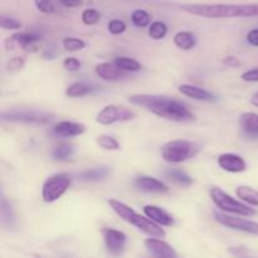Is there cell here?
<instances>
[{"instance_id": "27", "label": "cell", "mask_w": 258, "mask_h": 258, "mask_svg": "<svg viewBox=\"0 0 258 258\" xmlns=\"http://www.w3.org/2000/svg\"><path fill=\"white\" fill-rule=\"evenodd\" d=\"M73 146L68 144H62L53 150V158L58 161H67L73 155Z\"/></svg>"}, {"instance_id": "16", "label": "cell", "mask_w": 258, "mask_h": 258, "mask_svg": "<svg viewBox=\"0 0 258 258\" xmlns=\"http://www.w3.org/2000/svg\"><path fill=\"white\" fill-rule=\"evenodd\" d=\"M123 72H125V71L118 68L115 63L105 62L96 66V73H97L98 77H101L105 81H108V82L118 81L122 77H125Z\"/></svg>"}, {"instance_id": "9", "label": "cell", "mask_w": 258, "mask_h": 258, "mask_svg": "<svg viewBox=\"0 0 258 258\" xmlns=\"http://www.w3.org/2000/svg\"><path fill=\"white\" fill-rule=\"evenodd\" d=\"M135 118V113L123 106L107 105L97 113L96 121L101 125H112L115 122H123Z\"/></svg>"}, {"instance_id": "22", "label": "cell", "mask_w": 258, "mask_h": 258, "mask_svg": "<svg viewBox=\"0 0 258 258\" xmlns=\"http://www.w3.org/2000/svg\"><path fill=\"white\" fill-rule=\"evenodd\" d=\"M166 176L174 184L184 186V188H188L193 184V179L190 178V175H188L185 171L180 170V169H171V170L166 171Z\"/></svg>"}, {"instance_id": "21", "label": "cell", "mask_w": 258, "mask_h": 258, "mask_svg": "<svg viewBox=\"0 0 258 258\" xmlns=\"http://www.w3.org/2000/svg\"><path fill=\"white\" fill-rule=\"evenodd\" d=\"M95 91V87L92 85H88V83L85 82H76L72 83L71 86H68L67 91H66V95L68 97H73V98H77V97H83L86 95H90Z\"/></svg>"}, {"instance_id": "23", "label": "cell", "mask_w": 258, "mask_h": 258, "mask_svg": "<svg viewBox=\"0 0 258 258\" xmlns=\"http://www.w3.org/2000/svg\"><path fill=\"white\" fill-rule=\"evenodd\" d=\"M174 43H175L176 47H179L180 49L189 50L191 48H194L197 43V38L193 33L190 32H179L176 33L175 37H174Z\"/></svg>"}, {"instance_id": "17", "label": "cell", "mask_w": 258, "mask_h": 258, "mask_svg": "<svg viewBox=\"0 0 258 258\" xmlns=\"http://www.w3.org/2000/svg\"><path fill=\"white\" fill-rule=\"evenodd\" d=\"M179 92L183 93L186 97H190L197 101H204V102H214V101H217V97L213 93L204 90V88L197 87V86L181 85L179 87Z\"/></svg>"}, {"instance_id": "8", "label": "cell", "mask_w": 258, "mask_h": 258, "mask_svg": "<svg viewBox=\"0 0 258 258\" xmlns=\"http://www.w3.org/2000/svg\"><path fill=\"white\" fill-rule=\"evenodd\" d=\"M214 217H216V221L221 223L222 226L228 227V228L234 229V231L258 236V222L249 221V219L242 218V217L231 216V214H227V212L226 213L214 212Z\"/></svg>"}, {"instance_id": "24", "label": "cell", "mask_w": 258, "mask_h": 258, "mask_svg": "<svg viewBox=\"0 0 258 258\" xmlns=\"http://www.w3.org/2000/svg\"><path fill=\"white\" fill-rule=\"evenodd\" d=\"M236 194L238 196V198H241V201L246 202L249 206L258 207V190L251 188V186L241 185L237 188Z\"/></svg>"}, {"instance_id": "10", "label": "cell", "mask_w": 258, "mask_h": 258, "mask_svg": "<svg viewBox=\"0 0 258 258\" xmlns=\"http://www.w3.org/2000/svg\"><path fill=\"white\" fill-rule=\"evenodd\" d=\"M39 40L40 35L37 33H15L4 40V48L7 50H12L15 47H20L25 52L35 53L39 49L37 45Z\"/></svg>"}, {"instance_id": "15", "label": "cell", "mask_w": 258, "mask_h": 258, "mask_svg": "<svg viewBox=\"0 0 258 258\" xmlns=\"http://www.w3.org/2000/svg\"><path fill=\"white\" fill-rule=\"evenodd\" d=\"M86 131V126L83 123L73 122V121H62L54 125L53 133L60 138H75L82 135Z\"/></svg>"}, {"instance_id": "14", "label": "cell", "mask_w": 258, "mask_h": 258, "mask_svg": "<svg viewBox=\"0 0 258 258\" xmlns=\"http://www.w3.org/2000/svg\"><path fill=\"white\" fill-rule=\"evenodd\" d=\"M134 183H135L136 188L149 194H164L169 191L166 184H164L161 180H158V179L151 178V176H139Z\"/></svg>"}, {"instance_id": "7", "label": "cell", "mask_w": 258, "mask_h": 258, "mask_svg": "<svg viewBox=\"0 0 258 258\" xmlns=\"http://www.w3.org/2000/svg\"><path fill=\"white\" fill-rule=\"evenodd\" d=\"M71 185V178L66 173H58L50 176L43 184L42 198L45 203H52L59 199Z\"/></svg>"}, {"instance_id": "31", "label": "cell", "mask_w": 258, "mask_h": 258, "mask_svg": "<svg viewBox=\"0 0 258 258\" xmlns=\"http://www.w3.org/2000/svg\"><path fill=\"white\" fill-rule=\"evenodd\" d=\"M97 144L105 150H118L120 149L118 141L111 136H100V138H97Z\"/></svg>"}, {"instance_id": "6", "label": "cell", "mask_w": 258, "mask_h": 258, "mask_svg": "<svg viewBox=\"0 0 258 258\" xmlns=\"http://www.w3.org/2000/svg\"><path fill=\"white\" fill-rule=\"evenodd\" d=\"M0 118L2 121H12V122L49 123L54 118V115L38 110H9L3 111Z\"/></svg>"}, {"instance_id": "2", "label": "cell", "mask_w": 258, "mask_h": 258, "mask_svg": "<svg viewBox=\"0 0 258 258\" xmlns=\"http://www.w3.org/2000/svg\"><path fill=\"white\" fill-rule=\"evenodd\" d=\"M181 9L204 18H249L258 17V4H188Z\"/></svg>"}, {"instance_id": "32", "label": "cell", "mask_w": 258, "mask_h": 258, "mask_svg": "<svg viewBox=\"0 0 258 258\" xmlns=\"http://www.w3.org/2000/svg\"><path fill=\"white\" fill-rule=\"evenodd\" d=\"M101 15L97 10L95 9H86L83 10L82 13V22L85 23L86 25H93L96 23H98Z\"/></svg>"}, {"instance_id": "12", "label": "cell", "mask_w": 258, "mask_h": 258, "mask_svg": "<svg viewBox=\"0 0 258 258\" xmlns=\"http://www.w3.org/2000/svg\"><path fill=\"white\" fill-rule=\"evenodd\" d=\"M145 247L149 251V253H151L155 257H161V258H176L178 253L174 251L173 247L170 244H168L166 242L161 241V239L155 238V237H151V238L146 239L145 241Z\"/></svg>"}, {"instance_id": "25", "label": "cell", "mask_w": 258, "mask_h": 258, "mask_svg": "<svg viewBox=\"0 0 258 258\" xmlns=\"http://www.w3.org/2000/svg\"><path fill=\"white\" fill-rule=\"evenodd\" d=\"M113 63L122 71H126V72H138V71L141 70L140 63L136 59L128 57H117L113 60Z\"/></svg>"}, {"instance_id": "4", "label": "cell", "mask_w": 258, "mask_h": 258, "mask_svg": "<svg viewBox=\"0 0 258 258\" xmlns=\"http://www.w3.org/2000/svg\"><path fill=\"white\" fill-rule=\"evenodd\" d=\"M202 146L198 143L188 140H173L161 148V156L165 161L179 164L188 159L194 158L201 151Z\"/></svg>"}, {"instance_id": "20", "label": "cell", "mask_w": 258, "mask_h": 258, "mask_svg": "<svg viewBox=\"0 0 258 258\" xmlns=\"http://www.w3.org/2000/svg\"><path fill=\"white\" fill-rule=\"evenodd\" d=\"M111 174L108 166H97V168L87 169L78 174V179L82 181H101Z\"/></svg>"}, {"instance_id": "30", "label": "cell", "mask_w": 258, "mask_h": 258, "mask_svg": "<svg viewBox=\"0 0 258 258\" xmlns=\"http://www.w3.org/2000/svg\"><path fill=\"white\" fill-rule=\"evenodd\" d=\"M62 45L67 52H77V50L86 48V42L78 38L67 37L62 40Z\"/></svg>"}, {"instance_id": "37", "label": "cell", "mask_w": 258, "mask_h": 258, "mask_svg": "<svg viewBox=\"0 0 258 258\" xmlns=\"http://www.w3.org/2000/svg\"><path fill=\"white\" fill-rule=\"evenodd\" d=\"M63 67L67 71H70V72H76V71H78L81 68V62L77 58L68 57L66 58L64 62H63Z\"/></svg>"}, {"instance_id": "39", "label": "cell", "mask_w": 258, "mask_h": 258, "mask_svg": "<svg viewBox=\"0 0 258 258\" xmlns=\"http://www.w3.org/2000/svg\"><path fill=\"white\" fill-rule=\"evenodd\" d=\"M223 64H226L227 67H239V66L242 64L241 60L238 59L237 57H234V55H228V57H226L223 59Z\"/></svg>"}, {"instance_id": "34", "label": "cell", "mask_w": 258, "mask_h": 258, "mask_svg": "<svg viewBox=\"0 0 258 258\" xmlns=\"http://www.w3.org/2000/svg\"><path fill=\"white\" fill-rule=\"evenodd\" d=\"M25 64V58L24 57H14L7 63V70L8 72H17V71L22 70Z\"/></svg>"}, {"instance_id": "19", "label": "cell", "mask_w": 258, "mask_h": 258, "mask_svg": "<svg viewBox=\"0 0 258 258\" xmlns=\"http://www.w3.org/2000/svg\"><path fill=\"white\" fill-rule=\"evenodd\" d=\"M144 213L146 214V217L154 221L155 223L160 224V226H173L174 219L168 212L164 211L163 208L156 206H145L144 207Z\"/></svg>"}, {"instance_id": "13", "label": "cell", "mask_w": 258, "mask_h": 258, "mask_svg": "<svg viewBox=\"0 0 258 258\" xmlns=\"http://www.w3.org/2000/svg\"><path fill=\"white\" fill-rule=\"evenodd\" d=\"M218 165L223 170L228 171V173H242L247 169V164L244 159L237 155V154L231 153L222 154L218 158Z\"/></svg>"}, {"instance_id": "11", "label": "cell", "mask_w": 258, "mask_h": 258, "mask_svg": "<svg viewBox=\"0 0 258 258\" xmlns=\"http://www.w3.org/2000/svg\"><path fill=\"white\" fill-rule=\"evenodd\" d=\"M103 241L108 253L112 256H121L125 251L127 237L123 232L117 229L106 228L103 229Z\"/></svg>"}, {"instance_id": "36", "label": "cell", "mask_w": 258, "mask_h": 258, "mask_svg": "<svg viewBox=\"0 0 258 258\" xmlns=\"http://www.w3.org/2000/svg\"><path fill=\"white\" fill-rule=\"evenodd\" d=\"M34 3H35V7H37V9L39 10V12L45 13V14H48V13H52L53 10H54L52 0H34Z\"/></svg>"}, {"instance_id": "35", "label": "cell", "mask_w": 258, "mask_h": 258, "mask_svg": "<svg viewBox=\"0 0 258 258\" xmlns=\"http://www.w3.org/2000/svg\"><path fill=\"white\" fill-rule=\"evenodd\" d=\"M126 30V24L118 19H113L108 23V32L112 34H121Z\"/></svg>"}, {"instance_id": "42", "label": "cell", "mask_w": 258, "mask_h": 258, "mask_svg": "<svg viewBox=\"0 0 258 258\" xmlns=\"http://www.w3.org/2000/svg\"><path fill=\"white\" fill-rule=\"evenodd\" d=\"M228 251L231 252V253H233V254H244V253H247L246 249H244L243 247H231Z\"/></svg>"}, {"instance_id": "33", "label": "cell", "mask_w": 258, "mask_h": 258, "mask_svg": "<svg viewBox=\"0 0 258 258\" xmlns=\"http://www.w3.org/2000/svg\"><path fill=\"white\" fill-rule=\"evenodd\" d=\"M0 25H2L3 29H19V28L23 27V23L14 19V18H9L3 15L2 19H0Z\"/></svg>"}, {"instance_id": "38", "label": "cell", "mask_w": 258, "mask_h": 258, "mask_svg": "<svg viewBox=\"0 0 258 258\" xmlns=\"http://www.w3.org/2000/svg\"><path fill=\"white\" fill-rule=\"evenodd\" d=\"M242 80L246 81V82H258V68L244 72L242 75Z\"/></svg>"}, {"instance_id": "43", "label": "cell", "mask_w": 258, "mask_h": 258, "mask_svg": "<svg viewBox=\"0 0 258 258\" xmlns=\"http://www.w3.org/2000/svg\"><path fill=\"white\" fill-rule=\"evenodd\" d=\"M251 103L253 106H256V107H258V91L256 93H254L253 96H252V98H251Z\"/></svg>"}, {"instance_id": "26", "label": "cell", "mask_w": 258, "mask_h": 258, "mask_svg": "<svg viewBox=\"0 0 258 258\" xmlns=\"http://www.w3.org/2000/svg\"><path fill=\"white\" fill-rule=\"evenodd\" d=\"M15 222V216L14 212H13L12 206L8 203V201L5 199V197L2 198V223L3 226L7 227H13Z\"/></svg>"}, {"instance_id": "28", "label": "cell", "mask_w": 258, "mask_h": 258, "mask_svg": "<svg viewBox=\"0 0 258 258\" xmlns=\"http://www.w3.org/2000/svg\"><path fill=\"white\" fill-rule=\"evenodd\" d=\"M131 20L134 24L139 28H145L150 24V14L143 9H136L134 10L133 15H131Z\"/></svg>"}, {"instance_id": "29", "label": "cell", "mask_w": 258, "mask_h": 258, "mask_svg": "<svg viewBox=\"0 0 258 258\" xmlns=\"http://www.w3.org/2000/svg\"><path fill=\"white\" fill-rule=\"evenodd\" d=\"M168 33V27L163 22H154L149 27V35L153 39H163Z\"/></svg>"}, {"instance_id": "5", "label": "cell", "mask_w": 258, "mask_h": 258, "mask_svg": "<svg viewBox=\"0 0 258 258\" xmlns=\"http://www.w3.org/2000/svg\"><path fill=\"white\" fill-rule=\"evenodd\" d=\"M211 198L212 201L214 202V204H216L221 211L227 212V213L237 214V216L242 217H252L257 214L256 209L246 206V204H243L242 202L236 201V199L232 198L229 194H227L226 191L217 188V186H213V188L211 189Z\"/></svg>"}, {"instance_id": "18", "label": "cell", "mask_w": 258, "mask_h": 258, "mask_svg": "<svg viewBox=\"0 0 258 258\" xmlns=\"http://www.w3.org/2000/svg\"><path fill=\"white\" fill-rule=\"evenodd\" d=\"M239 126L246 136L258 139V113L244 112L239 116Z\"/></svg>"}, {"instance_id": "40", "label": "cell", "mask_w": 258, "mask_h": 258, "mask_svg": "<svg viewBox=\"0 0 258 258\" xmlns=\"http://www.w3.org/2000/svg\"><path fill=\"white\" fill-rule=\"evenodd\" d=\"M247 40L253 47H258V29H253L247 34Z\"/></svg>"}, {"instance_id": "3", "label": "cell", "mask_w": 258, "mask_h": 258, "mask_svg": "<svg viewBox=\"0 0 258 258\" xmlns=\"http://www.w3.org/2000/svg\"><path fill=\"white\" fill-rule=\"evenodd\" d=\"M108 204H110L111 208L113 209V212H115L120 218H122L125 222L135 226L136 228L140 229L141 232L146 233L148 236L155 237V238H164V237H165V231H164L158 223L151 221L149 217L146 218V217L136 213V212L134 211L131 207H128L127 204L122 203V202L120 201H116V199H110V201H108Z\"/></svg>"}, {"instance_id": "41", "label": "cell", "mask_w": 258, "mask_h": 258, "mask_svg": "<svg viewBox=\"0 0 258 258\" xmlns=\"http://www.w3.org/2000/svg\"><path fill=\"white\" fill-rule=\"evenodd\" d=\"M60 3L67 8H77L82 4V0H60Z\"/></svg>"}, {"instance_id": "1", "label": "cell", "mask_w": 258, "mask_h": 258, "mask_svg": "<svg viewBox=\"0 0 258 258\" xmlns=\"http://www.w3.org/2000/svg\"><path fill=\"white\" fill-rule=\"evenodd\" d=\"M133 105L141 106L155 113L156 116L168 120L176 121V122H189L196 120V115L184 105L183 102L171 98H166L164 96H153L139 93L133 95L128 98Z\"/></svg>"}]
</instances>
